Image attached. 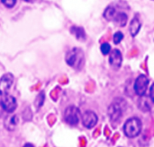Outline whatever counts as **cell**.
I'll list each match as a JSON object with an SVG mask.
<instances>
[{"label":"cell","mask_w":154,"mask_h":147,"mask_svg":"<svg viewBox=\"0 0 154 147\" xmlns=\"http://www.w3.org/2000/svg\"><path fill=\"white\" fill-rule=\"evenodd\" d=\"M148 85H149V79L145 75H142L138 76V78L135 80V83H134L135 93L139 96H143L146 93Z\"/></svg>","instance_id":"277c9868"},{"label":"cell","mask_w":154,"mask_h":147,"mask_svg":"<svg viewBox=\"0 0 154 147\" xmlns=\"http://www.w3.org/2000/svg\"><path fill=\"white\" fill-rule=\"evenodd\" d=\"M23 147H34L32 144H25L24 146H23Z\"/></svg>","instance_id":"7402d4cb"},{"label":"cell","mask_w":154,"mask_h":147,"mask_svg":"<svg viewBox=\"0 0 154 147\" xmlns=\"http://www.w3.org/2000/svg\"><path fill=\"white\" fill-rule=\"evenodd\" d=\"M109 62L112 67L118 69L120 68L122 62H123V56L120 50L118 49H113L110 51V57H109Z\"/></svg>","instance_id":"9c48e42d"},{"label":"cell","mask_w":154,"mask_h":147,"mask_svg":"<svg viewBox=\"0 0 154 147\" xmlns=\"http://www.w3.org/2000/svg\"><path fill=\"white\" fill-rule=\"evenodd\" d=\"M100 49H101V52H102L103 55H107V54H109L110 51H111V46H110L109 43L105 42V43H103V44L101 45Z\"/></svg>","instance_id":"e0dca14e"},{"label":"cell","mask_w":154,"mask_h":147,"mask_svg":"<svg viewBox=\"0 0 154 147\" xmlns=\"http://www.w3.org/2000/svg\"><path fill=\"white\" fill-rule=\"evenodd\" d=\"M1 2L3 3V4L5 6H6L8 8H11V7H13L15 4L16 0H1Z\"/></svg>","instance_id":"d6986e66"},{"label":"cell","mask_w":154,"mask_h":147,"mask_svg":"<svg viewBox=\"0 0 154 147\" xmlns=\"http://www.w3.org/2000/svg\"><path fill=\"white\" fill-rule=\"evenodd\" d=\"M142 121L137 118H132L125 122L124 126V132L127 137L134 138L139 136V134L142 131Z\"/></svg>","instance_id":"6da1fadb"},{"label":"cell","mask_w":154,"mask_h":147,"mask_svg":"<svg viewBox=\"0 0 154 147\" xmlns=\"http://www.w3.org/2000/svg\"><path fill=\"white\" fill-rule=\"evenodd\" d=\"M43 102H44V93H41L36 97L34 104H35V106H36L37 108H41L42 105L43 104Z\"/></svg>","instance_id":"2e32d148"},{"label":"cell","mask_w":154,"mask_h":147,"mask_svg":"<svg viewBox=\"0 0 154 147\" xmlns=\"http://www.w3.org/2000/svg\"><path fill=\"white\" fill-rule=\"evenodd\" d=\"M127 19H128V17L125 13H119L116 14V17L114 20H115L116 25H118L120 27H124L127 22Z\"/></svg>","instance_id":"7c38bea8"},{"label":"cell","mask_w":154,"mask_h":147,"mask_svg":"<svg viewBox=\"0 0 154 147\" xmlns=\"http://www.w3.org/2000/svg\"><path fill=\"white\" fill-rule=\"evenodd\" d=\"M81 119L80 111L76 106H69L64 112V120L70 126H77Z\"/></svg>","instance_id":"3957f363"},{"label":"cell","mask_w":154,"mask_h":147,"mask_svg":"<svg viewBox=\"0 0 154 147\" xmlns=\"http://www.w3.org/2000/svg\"><path fill=\"white\" fill-rule=\"evenodd\" d=\"M26 1H28V2H29V1H31V0H26Z\"/></svg>","instance_id":"603a6c76"},{"label":"cell","mask_w":154,"mask_h":147,"mask_svg":"<svg viewBox=\"0 0 154 147\" xmlns=\"http://www.w3.org/2000/svg\"><path fill=\"white\" fill-rule=\"evenodd\" d=\"M3 99L1 101V103L5 110V112L7 113H13L17 107V102L14 96L10 95V94H4L2 95Z\"/></svg>","instance_id":"8992f818"},{"label":"cell","mask_w":154,"mask_h":147,"mask_svg":"<svg viewBox=\"0 0 154 147\" xmlns=\"http://www.w3.org/2000/svg\"><path fill=\"white\" fill-rule=\"evenodd\" d=\"M18 122H19V119H18V117L14 114H12L10 113L5 119V122H4V125H5V128L6 130L8 131H14L17 125H18Z\"/></svg>","instance_id":"30bf717a"},{"label":"cell","mask_w":154,"mask_h":147,"mask_svg":"<svg viewBox=\"0 0 154 147\" xmlns=\"http://www.w3.org/2000/svg\"><path fill=\"white\" fill-rule=\"evenodd\" d=\"M108 114H109L111 122H118L123 116L121 106L116 102L113 103L108 109Z\"/></svg>","instance_id":"ba28073f"},{"label":"cell","mask_w":154,"mask_h":147,"mask_svg":"<svg viewBox=\"0 0 154 147\" xmlns=\"http://www.w3.org/2000/svg\"><path fill=\"white\" fill-rule=\"evenodd\" d=\"M5 111V109H4V107H3V105H2V103H1V101H0V118L3 116V114H4Z\"/></svg>","instance_id":"44dd1931"},{"label":"cell","mask_w":154,"mask_h":147,"mask_svg":"<svg viewBox=\"0 0 154 147\" xmlns=\"http://www.w3.org/2000/svg\"><path fill=\"white\" fill-rule=\"evenodd\" d=\"M150 98L152 101V102H154V84L150 89Z\"/></svg>","instance_id":"ffe728a7"},{"label":"cell","mask_w":154,"mask_h":147,"mask_svg":"<svg viewBox=\"0 0 154 147\" xmlns=\"http://www.w3.org/2000/svg\"><path fill=\"white\" fill-rule=\"evenodd\" d=\"M141 97H142V99L140 100V102H139L140 110H143L144 111L150 110H151V101H152L151 100V98L144 97V95L141 96Z\"/></svg>","instance_id":"4fadbf2b"},{"label":"cell","mask_w":154,"mask_h":147,"mask_svg":"<svg viewBox=\"0 0 154 147\" xmlns=\"http://www.w3.org/2000/svg\"><path fill=\"white\" fill-rule=\"evenodd\" d=\"M14 83V75L12 74H5L0 79V95L6 94Z\"/></svg>","instance_id":"52a82bcc"},{"label":"cell","mask_w":154,"mask_h":147,"mask_svg":"<svg viewBox=\"0 0 154 147\" xmlns=\"http://www.w3.org/2000/svg\"><path fill=\"white\" fill-rule=\"evenodd\" d=\"M97 120H98V118H97V114L93 111H90V110L86 111L81 116V121H82L83 126L88 129L94 128L97 125Z\"/></svg>","instance_id":"5b68a950"},{"label":"cell","mask_w":154,"mask_h":147,"mask_svg":"<svg viewBox=\"0 0 154 147\" xmlns=\"http://www.w3.org/2000/svg\"><path fill=\"white\" fill-rule=\"evenodd\" d=\"M141 26H142L141 22H140L137 18H134V19L131 21L130 26H129V31H130L131 35H132L133 37H134V36H136V35L138 34V32H139V31H140V29H141Z\"/></svg>","instance_id":"8fae6325"},{"label":"cell","mask_w":154,"mask_h":147,"mask_svg":"<svg viewBox=\"0 0 154 147\" xmlns=\"http://www.w3.org/2000/svg\"><path fill=\"white\" fill-rule=\"evenodd\" d=\"M84 61V54L79 49H73L69 51L66 56V62L69 66L74 68H79L82 66Z\"/></svg>","instance_id":"7a4b0ae2"},{"label":"cell","mask_w":154,"mask_h":147,"mask_svg":"<svg viewBox=\"0 0 154 147\" xmlns=\"http://www.w3.org/2000/svg\"><path fill=\"white\" fill-rule=\"evenodd\" d=\"M116 9L113 7V6H108L105 12H104V17L107 20V21H112L115 19L116 17Z\"/></svg>","instance_id":"5bb4252c"},{"label":"cell","mask_w":154,"mask_h":147,"mask_svg":"<svg viewBox=\"0 0 154 147\" xmlns=\"http://www.w3.org/2000/svg\"><path fill=\"white\" fill-rule=\"evenodd\" d=\"M123 39H124V34H123L121 31H117V32L115 33L114 38H113L114 43H115V44H119V43L122 41Z\"/></svg>","instance_id":"ac0fdd59"},{"label":"cell","mask_w":154,"mask_h":147,"mask_svg":"<svg viewBox=\"0 0 154 147\" xmlns=\"http://www.w3.org/2000/svg\"><path fill=\"white\" fill-rule=\"evenodd\" d=\"M71 31L74 33V35L77 37V39H79V40H85V32H84L83 29L78 28V27H73L71 29Z\"/></svg>","instance_id":"9a60e30c"}]
</instances>
